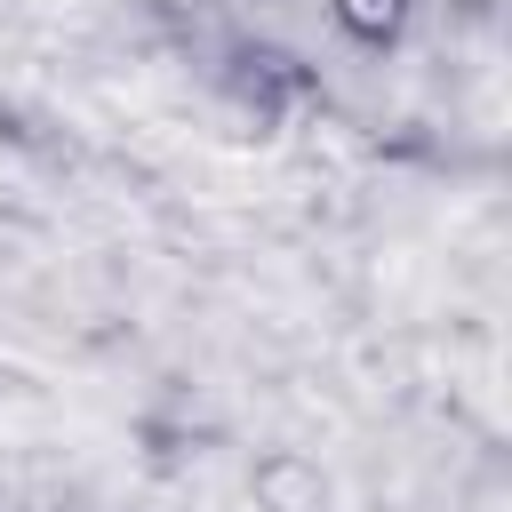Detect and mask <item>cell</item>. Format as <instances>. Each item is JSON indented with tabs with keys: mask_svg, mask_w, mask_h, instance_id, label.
I'll use <instances>...</instances> for the list:
<instances>
[{
	"mask_svg": "<svg viewBox=\"0 0 512 512\" xmlns=\"http://www.w3.org/2000/svg\"><path fill=\"white\" fill-rule=\"evenodd\" d=\"M256 496H264L272 512H320V504H328V480H320V464H304V456H264V464H256Z\"/></svg>",
	"mask_w": 512,
	"mask_h": 512,
	"instance_id": "1",
	"label": "cell"
},
{
	"mask_svg": "<svg viewBox=\"0 0 512 512\" xmlns=\"http://www.w3.org/2000/svg\"><path fill=\"white\" fill-rule=\"evenodd\" d=\"M328 16H336V32H344L352 48H392V40L408 32L416 0H328Z\"/></svg>",
	"mask_w": 512,
	"mask_h": 512,
	"instance_id": "2",
	"label": "cell"
},
{
	"mask_svg": "<svg viewBox=\"0 0 512 512\" xmlns=\"http://www.w3.org/2000/svg\"><path fill=\"white\" fill-rule=\"evenodd\" d=\"M232 80H240V96H264V88H280V96H304V72H296L280 48H248Z\"/></svg>",
	"mask_w": 512,
	"mask_h": 512,
	"instance_id": "3",
	"label": "cell"
}]
</instances>
